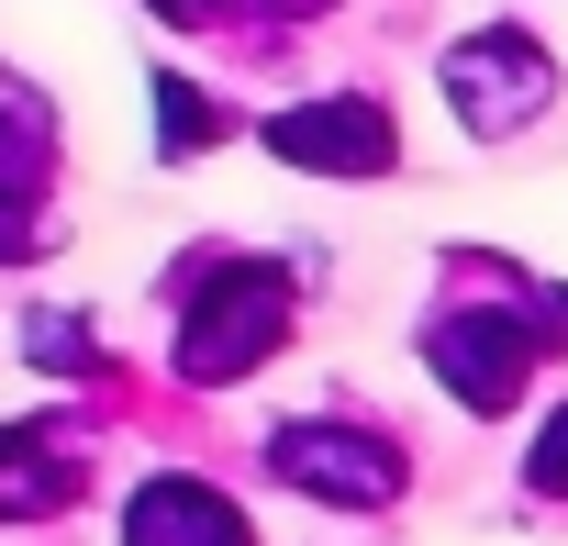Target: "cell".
Returning a JSON list of instances; mask_svg holds the SVG:
<instances>
[{
	"label": "cell",
	"instance_id": "1",
	"mask_svg": "<svg viewBox=\"0 0 568 546\" xmlns=\"http://www.w3.org/2000/svg\"><path fill=\"white\" fill-rule=\"evenodd\" d=\"M446 79H457L468 134H513L524 112H546V57H535V46H513V34L457 46V57H446Z\"/></svg>",
	"mask_w": 568,
	"mask_h": 546
},
{
	"label": "cell",
	"instance_id": "2",
	"mask_svg": "<svg viewBox=\"0 0 568 546\" xmlns=\"http://www.w3.org/2000/svg\"><path fill=\"white\" fill-rule=\"evenodd\" d=\"M267 468H278V479H302V491H324V502H390V491H402V457H390L379 435H324V424L278 435Z\"/></svg>",
	"mask_w": 568,
	"mask_h": 546
},
{
	"label": "cell",
	"instance_id": "3",
	"mask_svg": "<svg viewBox=\"0 0 568 546\" xmlns=\"http://www.w3.org/2000/svg\"><path fill=\"white\" fill-rule=\"evenodd\" d=\"M201 324H212V335H190V346H179V368H190V380H223V368H245V357L278 335V291L256 280V267H234V280H212Z\"/></svg>",
	"mask_w": 568,
	"mask_h": 546
},
{
	"label": "cell",
	"instance_id": "4",
	"mask_svg": "<svg viewBox=\"0 0 568 546\" xmlns=\"http://www.w3.org/2000/svg\"><path fill=\"white\" fill-rule=\"evenodd\" d=\"M267 145L291 168H390V112L368 101H324V112H278Z\"/></svg>",
	"mask_w": 568,
	"mask_h": 546
},
{
	"label": "cell",
	"instance_id": "5",
	"mask_svg": "<svg viewBox=\"0 0 568 546\" xmlns=\"http://www.w3.org/2000/svg\"><path fill=\"white\" fill-rule=\"evenodd\" d=\"M524 346H535L524 324H501V313H468V324H446V335H435V368H446V380H457L479 413H501V402H513V357H524Z\"/></svg>",
	"mask_w": 568,
	"mask_h": 546
},
{
	"label": "cell",
	"instance_id": "6",
	"mask_svg": "<svg viewBox=\"0 0 568 546\" xmlns=\"http://www.w3.org/2000/svg\"><path fill=\"white\" fill-rule=\"evenodd\" d=\"M134 546H245V524L201 491V479H156L134 513Z\"/></svg>",
	"mask_w": 568,
	"mask_h": 546
},
{
	"label": "cell",
	"instance_id": "7",
	"mask_svg": "<svg viewBox=\"0 0 568 546\" xmlns=\"http://www.w3.org/2000/svg\"><path fill=\"white\" fill-rule=\"evenodd\" d=\"M535 491H568V424H557V435L535 446Z\"/></svg>",
	"mask_w": 568,
	"mask_h": 546
},
{
	"label": "cell",
	"instance_id": "8",
	"mask_svg": "<svg viewBox=\"0 0 568 546\" xmlns=\"http://www.w3.org/2000/svg\"><path fill=\"white\" fill-rule=\"evenodd\" d=\"M156 12H179V23H212V0H156Z\"/></svg>",
	"mask_w": 568,
	"mask_h": 546
}]
</instances>
